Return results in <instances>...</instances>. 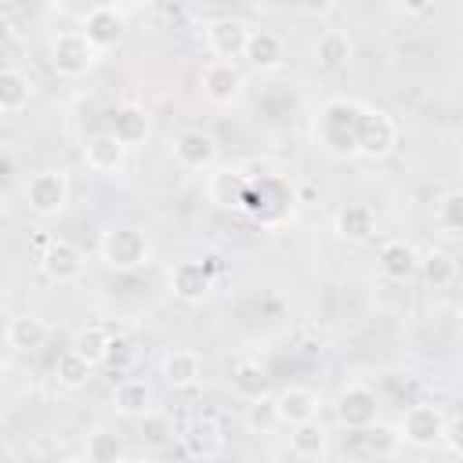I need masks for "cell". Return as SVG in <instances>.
I'll list each match as a JSON object with an SVG mask.
<instances>
[{
	"label": "cell",
	"instance_id": "cell-26",
	"mask_svg": "<svg viewBox=\"0 0 463 463\" xmlns=\"http://www.w3.org/2000/svg\"><path fill=\"white\" fill-rule=\"evenodd\" d=\"M289 452L304 463H315L329 452V430L322 427V420H311V423H297L289 427Z\"/></svg>",
	"mask_w": 463,
	"mask_h": 463
},
{
	"label": "cell",
	"instance_id": "cell-15",
	"mask_svg": "<svg viewBox=\"0 0 463 463\" xmlns=\"http://www.w3.org/2000/svg\"><path fill=\"white\" fill-rule=\"evenodd\" d=\"M170 152H174L177 166H184V170H210L217 163V141L206 130H195V127L192 130H181L174 137Z\"/></svg>",
	"mask_w": 463,
	"mask_h": 463
},
{
	"label": "cell",
	"instance_id": "cell-42",
	"mask_svg": "<svg viewBox=\"0 0 463 463\" xmlns=\"http://www.w3.org/2000/svg\"><path fill=\"white\" fill-rule=\"evenodd\" d=\"M58 463H87L83 456H65V459H58Z\"/></svg>",
	"mask_w": 463,
	"mask_h": 463
},
{
	"label": "cell",
	"instance_id": "cell-41",
	"mask_svg": "<svg viewBox=\"0 0 463 463\" xmlns=\"http://www.w3.org/2000/svg\"><path fill=\"white\" fill-rule=\"evenodd\" d=\"M456 279H463V253L456 257Z\"/></svg>",
	"mask_w": 463,
	"mask_h": 463
},
{
	"label": "cell",
	"instance_id": "cell-19",
	"mask_svg": "<svg viewBox=\"0 0 463 463\" xmlns=\"http://www.w3.org/2000/svg\"><path fill=\"white\" fill-rule=\"evenodd\" d=\"M159 376L174 387V391H188L203 380V354L192 347H174L163 354L159 362Z\"/></svg>",
	"mask_w": 463,
	"mask_h": 463
},
{
	"label": "cell",
	"instance_id": "cell-23",
	"mask_svg": "<svg viewBox=\"0 0 463 463\" xmlns=\"http://www.w3.org/2000/svg\"><path fill=\"white\" fill-rule=\"evenodd\" d=\"M137 441H141V449H148V452H166L174 441H181V430H177V423H174L170 412L152 409V412H145V416L137 420Z\"/></svg>",
	"mask_w": 463,
	"mask_h": 463
},
{
	"label": "cell",
	"instance_id": "cell-17",
	"mask_svg": "<svg viewBox=\"0 0 463 463\" xmlns=\"http://www.w3.org/2000/svg\"><path fill=\"white\" fill-rule=\"evenodd\" d=\"M181 445L192 459H213L224 449V430L213 416H195L181 427Z\"/></svg>",
	"mask_w": 463,
	"mask_h": 463
},
{
	"label": "cell",
	"instance_id": "cell-5",
	"mask_svg": "<svg viewBox=\"0 0 463 463\" xmlns=\"http://www.w3.org/2000/svg\"><path fill=\"white\" fill-rule=\"evenodd\" d=\"M199 87H203V98L217 109H228L235 105L242 94H246V76L235 61H206L203 72H199Z\"/></svg>",
	"mask_w": 463,
	"mask_h": 463
},
{
	"label": "cell",
	"instance_id": "cell-28",
	"mask_svg": "<svg viewBox=\"0 0 463 463\" xmlns=\"http://www.w3.org/2000/svg\"><path fill=\"white\" fill-rule=\"evenodd\" d=\"M83 459L87 463H123L127 459V445H123V438L112 427H94L87 434Z\"/></svg>",
	"mask_w": 463,
	"mask_h": 463
},
{
	"label": "cell",
	"instance_id": "cell-11",
	"mask_svg": "<svg viewBox=\"0 0 463 463\" xmlns=\"http://www.w3.org/2000/svg\"><path fill=\"white\" fill-rule=\"evenodd\" d=\"M250 25L235 14H224V18H213L206 25V47L217 61H235L246 54V43H250Z\"/></svg>",
	"mask_w": 463,
	"mask_h": 463
},
{
	"label": "cell",
	"instance_id": "cell-8",
	"mask_svg": "<svg viewBox=\"0 0 463 463\" xmlns=\"http://www.w3.org/2000/svg\"><path fill=\"white\" fill-rule=\"evenodd\" d=\"M394 148H398V123L383 109L365 105L362 127H358V156L362 159H387Z\"/></svg>",
	"mask_w": 463,
	"mask_h": 463
},
{
	"label": "cell",
	"instance_id": "cell-34",
	"mask_svg": "<svg viewBox=\"0 0 463 463\" xmlns=\"http://www.w3.org/2000/svg\"><path fill=\"white\" fill-rule=\"evenodd\" d=\"M434 224L445 235H463V188H452L434 206Z\"/></svg>",
	"mask_w": 463,
	"mask_h": 463
},
{
	"label": "cell",
	"instance_id": "cell-36",
	"mask_svg": "<svg viewBox=\"0 0 463 463\" xmlns=\"http://www.w3.org/2000/svg\"><path fill=\"white\" fill-rule=\"evenodd\" d=\"M134 358H137L134 344H130L127 336H112V351H109V362H105V365H112L116 373H127Z\"/></svg>",
	"mask_w": 463,
	"mask_h": 463
},
{
	"label": "cell",
	"instance_id": "cell-16",
	"mask_svg": "<svg viewBox=\"0 0 463 463\" xmlns=\"http://www.w3.org/2000/svg\"><path fill=\"white\" fill-rule=\"evenodd\" d=\"M275 405H279V420H282V427L311 423V420H318V412H322V398H318V391L300 387V383L282 387V391L275 394Z\"/></svg>",
	"mask_w": 463,
	"mask_h": 463
},
{
	"label": "cell",
	"instance_id": "cell-13",
	"mask_svg": "<svg viewBox=\"0 0 463 463\" xmlns=\"http://www.w3.org/2000/svg\"><path fill=\"white\" fill-rule=\"evenodd\" d=\"M376 268L387 282H409L420 271V250L409 239H383L376 250Z\"/></svg>",
	"mask_w": 463,
	"mask_h": 463
},
{
	"label": "cell",
	"instance_id": "cell-12",
	"mask_svg": "<svg viewBox=\"0 0 463 463\" xmlns=\"http://www.w3.org/2000/svg\"><path fill=\"white\" fill-rule=\"evenodd\" d=\"M109 134H112L119 145L137 148V145H145L148 134H152V112H148L145 105H137V101H123V105H116L112 116H109Z\"/></svg>",
	"mask_w": 463,
	"mask_h": 463
},
{
	"label": "cell",
	"instance_id": "cell-24",
	"mask_svg": "<svg viewBox=\"0 0 463 463\" xmlns=\"http://www.w3.org/2000/svg\"><path fill=\"white\" fill-rule=\"evenodd\" d=\"M33 94H36V83L29 72H22L14 65H7L0 72V112L4 116H18L22 109H29Z\"/></svg>",
	"mask_w": 463,
	"mask_h": 463
},
{
	"label": "cell",
	"instance_id": "cell-2",
	"mask_svg": "<svg viewBox=\"0 0 463 463\" xmlns=\"http://www.w3.org/2000/svg\"><path fill=\"white\" fill-rule=\"evenodd\" d=\"M98 257H101L109 268H116V271H137V268H145V264L152 260V242H148V235H145L141 228H134V224H116V228L101 232V239H98Z\"/></svg>",
	"mask_w": 463,
	"mask_h": 463
},
{
	"label": "cell",
	"instance_id": "cell-35",
	"mask_svg": "<svg viewBox=\"0 0 463 463\" xmlns=\"http://www.w3.org/2000/svg\"><path fill=\"white\" fill-rule=\"evenodd\" d=\"M242 420H246L250 434H271L275 427H282L275 398H257V402H246V416H242Z\"/></svg>",
	"mask_w": 463,
	"mask_h": 463
},
{
	"label": "cell",
	"instance_id": "cell-38",
	"mask_svg": "<svg viewBox=\"0 0 463 463\" xmlns=\"http://www.w3.org/2000/svg\"><path fill=\"white\" fill-rule=\"evenodd\" d=\"M203 268L210 271V279H217V275L224 271V264H221V257H217V253H206V257H203Z\"/></svg>",
	"mask_w": 463,
	"mask_h": 463
},
{
	"label": "cell",
	"instance_id": "cell-18",
	"mask_svg": "<svg viewBox=\"0 0 463 463\" xmlns=\"http://www.w3.org/2000/svg\"><path fill=\"white\" fill-rule=\"evenodd\" d=\"M170 289H174L177 300L199 304V300L210 297L213 279H210V271L203 268V260H177V264L170 268Z\"/></svg>",
	"mask_w": 463,
	"mask_h": 463
},
{
	"label": "cell",
	"instance_id": "cell-29",
	"mask_svg": "<svg viewBox=\"0 0 463 463\" xmlns=\"http://www.w3.org/2000/svg\"><path fill=\"white\" fill-rule=\"evenodd\" d=\"M420 275L427 279V286L445 289L456 282V257L441 246H430L427 253H420Z\"/></svg>",
	"mask_w": 463,
	"mask_h": 463
},
{
	"label": "cell",
	"instance_id": "cell-33",
	"mask_svg": "<svg viewBox=\"0 0 463 463\" xmlns=\"http://www.w3.org/2000/svg\"><path fill=\"white\" fill-rule=\"evenodd\" d=\"M402 445H405V441H402V430L391 427V423H380V420H376L373 427L362 430V449L373 452V456H394Z\"/></svg>",
	"mask_w": 463,
	"mask_h": 463
},
{
	"label": "cell",
	"instance_id": "cell-31",
	"mask_svg": "<svg viewBox=\"0 0 463 463\" xmlns=\"http://www.w3.org/2000/svg\"><path fill=\"white\" fill-rule=\"evenodd\" d=\"M90 376H94V365H90L87 358H80L72 347H69L65 354H58V362H54V380H58V387L80 391V387L90 383Z\"/></svg>",
	"mask_w": 463,
	"mask_h": 463
},
{
	"label": "cell",
	"instance_id": "cell-43",
	"mask_svg": "<svg viewBox=\"0 0 463 463\" xmlns=\"http://www.w3.org/2000/svg\"><path fill=\"white\" fill-rule=\"evenodd\" d=\"M123 463H148V459H145V456H127Z\"/></svg>",
	"mask_w": 463,
	"mask_h": 463
},
{
	"label": "cell",
	"instance_id": "cell-22",
	"mask_svg": "<svg viewBox=\"0 0 463 463\" xmlns=\"http://www.w3.org/2000/svg\"><path fill=\"white\" fill-rule=\"evenodd\" d=\"M47 340H51V326H47V318H40L33 311H22L7 322V347L22 351V354L47 347Z\"/></svg>",
	"mask_w": 463,
	"mask_h": 463
},
{
	"label": "cell",
	"instance_id": "cell-40",
	"mask_svg": "<svg viewBox=\"0 0 463 463\" xmlns=\"http://www.w3.org/2000/svg\"><path fill=\"white\" fill-rule=\"evenodd\" d=\"M405 11H409V14H430V4H409Z\"/></svg>",
	"mask_w": 463,
	"mask_h": 463
},
{
	"label": "cell",
	"instance_id": "cell-21",
	"mask_svg": "<svg viewBox=\"0 0 463 463\" xmlns=\"http://www.w3.org/2000/svg\"><path fill=\"white\" fill-rule=\"evenodd\" d=\"M311 54H315V65H318V69H326V72H340V69L351 65V58H354V43H351V36H347L344 29H322V33L315 36Z\"/></svg>",
	"mask_w": 463,
	"mask_h": 463
},
{
	"label": "cell",
	"instance_id": "cell-6",
	"mask_svg": "<svg viewBox=\"0 0 463 463\" xmlns=\"http://www.w3.org/2000/svg\"><path fill=\"white\" fill-rule=\"evenodd\" d=\"M445 420H449V416L441 412V405H434V402H416V405L405 409V416H402V423H398L402 441L412 445V449H434V445L441 441V434H445Z\"/></svg>",
	"mask_w": 463,
	"mask_h": 463
},
{
	"label": "cell",
	"instance_id": "cell-25",
	"mask_svg": "<svg viewBox=\"0 0 463 463\" xmlns=\"http://www.w3.org/2000/svg\"><path fill=\"white\" fill-rule=\"evenodd\" d=\"M333 228H336V235L347 239V242H365V239L376 232V213H373V206H365V203H347V206L336 210Z\"/></svg>",
	"mask_w": 463,
	"mask_h": 463
},
{
	"label": "cell",
	"instance_id": "cell-10",
	"mask_svg": "<svg viewBox=\"0 0 463 463\" xmlns=\"http://www.w3.org/2000/svg\"><path fill=\"white\" fill-rule=\"evenodd\" d=\"M36 264H40V271H43L47 282H54V286H69V282H76V279L83 275L87 257H83V250H80L76 242H69V239H54V242L36 257Z\"/></svg>",
	"mask_w": 463,
	"mask_h": 463
},
{
	"label": "cell",
	"instance_id": "cell-27",
	"mask_svg": "<svg viewBox=\"0 0 463 463\" xmlns=\"http://www.w3.org/2000/svg\"><path fill=\"white\" fill-rule=\"evenodd\" d=\"M112 405H116L119 416H127V420H141L145 412H152V387H148L145 380H137V376H127V380L116 383V391H112Z\"/></svg>",
	"mask_w": 463,
	"mask_h": 463
},
{
	"label": "cell",
	"instance_id": "cell-20",
	"mask_svg": "<svg viewBox=\"0 0 463 463\" xmlns=\"http://www.w3.org/2000/svg\"><path fill=\"white\" fill-rule=\"evenodd\" d=\"M257 72H279L286 65V40L275 29H253L246 54H242Z\"/></svg>",
	"mask_w": 463,
	"mask_h": 463
},
{
	"label": "cell",
	"instance_id": "cell-30",
	"mask_svg": "<svg viewBox=\"0 0 463 463\" xmlns=\"http://www.w3.org/2000/svg\"><path fill=\"white\" fill-rule=\"evenodd\" d=\"M72 351H76L80 358H87L90 365H105V362H109V351H112V333H109L105 326H87V329L76 333Z\"/></svg>",
	"mask_w": 463,
	"mask_h": 463
},
{
	"label": "cell",
	"instance_id": "cell-1",
	"mask_svg": "<svg viewBox=\"0 0 463 463\" xmlns=\"http://www.w3.org/2000/svg\"><path fill=\"white\" fill-rule=\"evenodd\" d=\"M365 105L354 98H329L315 116V145L333 159L358 156V127Z\"/></svg>",
	"mask_w": 463,
	"mask_h": 463
},
{
	"label": "cell",
	"instance_id": "cell-7",
	"mask_svg": "<svg viewBox=\"0 0 463 463\" xmlns=\"http://www.w3.org/2000/svg\"><path fill=\"white\" fill-rule=\"evenodd\" d=\"M333 412H336V420H340V427H347V430H365V427H373L376 423V416H380V402H376V391L373 387H365V383H347V387H340V394H336V402H333Z\"/></svg>",
	"mask_w": 463,
	"mask_h": 463
},
{
	"label": "cell",
	"instance_id": "cell-37",
	"mask_svg": "<svg viewBox=\"0 0 463 463\" xmlns=\"http://www.w3.org/2000/svg\"><path fill=\"white\" fill-rule=\"evenodd\" d=\"M441 445H445L449 452L463 456V412H456V416H449V420H445V434H441Z\"/></svg>",
	"mask_w": 463,
	"mask_h": 463
},
{
	"label": "cell",
	"instance_id": "cell-39",
	"mask_svg": "<svg viewBox=\"0 0 463 463\" xmlns=\"http://www.w3.org/2000/svg\"><path fill=\"white\" fill-rule=\"evenodd\" d=\"M326 11H333V4H307V7H300V14H326Z\"/></svg>",
	"mask_w": 463,
	"mask_h": 463
},
{
	"label": "cell",
	"instance_id": "cell-3",
	"mask_svg": "<svg viewBox=\"0 0 463 463\" xmlns=\"http://www.w3.org/2000/svg\"><path fill=\"white\" fill-rule=\"evenodd\" d=\"M98 47L80 33V29H65L51 40V69L61 76V80H80L83 72L94 69L98 61Z\"/></svg>",
	"mask_w": 463,
	"mask_h": 463
},
{
	"label": "cell",
	"instance_id": "cell-14",
	"mask_svg": "<svg viewBox=\"0 0 463 463\" xmlns=\"http://www.w3.org/2000/svg\"><path fill=\"white\" fill-rule=\"evenodd\" d=\"M127 145H119L109 130H98V134H90L87 137V145H83V163L94 170V174H101V177H116V174H123V166H127Z\"/></svg>",
	"mask_w": 463,
	"mask_h": 463
},
{
	"label": "cell",
	"instance_id": "cell-4",
	"mask_svg": "<svg viewBox=\"0 0 463 463\" xmlns=\"http://www.w3.org/2000/svg\"><path fill=\"white\" fill-rule=\"evenodd\" d=\"M25 206L29 213L36 217H58L69 203V174L58 170V166H47V170H36L29 181H25Z\"/></svg>",
	"mask_w": 463,
	"mask_h": 463
},
{
	"label": "cell",
	"instance_id": "cell-9",
	"mask_svg": "<svg viewBox=\"0 0 463 463\" xmlns=\"http://www.w3.org/2000/svg\"><path fill=\"white\" fill-rule=\"evenodd\" d=\"M80 33L98 47V51H112L123 43L127 36V11L116 7V4H94L83 22H80Z\"/></svg>",
	"mask_w": 463,
	"mask_h": 463
},
{
	"label": "cell",
	"instance_id": "cell-32",
	"mask_svg": "<svg viewBox=\"0 0 463 463\" xmlns=\"http://www.w3.org/2000/svg\"><path fill=\"white\" fill-rule=\"evenodd\" d=\"M232 391H235L242 402L268 398V373H264L257 362H239V365L232 369Z\"/></svg>",
	"mask_w": 463,
	"mask_h": 463
}]
</instances>
